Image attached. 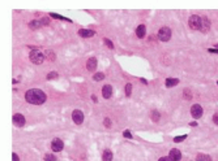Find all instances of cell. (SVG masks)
I'll list each match as a JSON object with an SVG mask.
<instances>
[{"label":"cell","instance_id":"obj_1","mask_svg":"<svg viewBox=\"0 0 218 161\" xmlns=\"http://www.w3.org/2000/svg\"><path fill=\"white\" fill-rule=\"evenodd\" d=\"M47 96L39 88H30L29 91H26L25 94V100L29 104H34V105H41L46 101Z\"/></svg>","mask_w":218,"mask_h":161},{"label":"cell","instance_id":"obj_2","mask_svg":"<svg viewBox=\"0 0 218 161\" xmlns=\"http://www.w3.org/2000/svg\"><path fill=\"white\" fill-rule=\"evenodd\" d=\"M44 59H46V56H44V53H42L39 49L35 48L34 51L30 52V61H32L33 64L39 65V64H42L44 61Z\"/></svg>","mask_w":218,"mask_h":161},{"label":"cell","instance_id":"obj_3","mask_svg":"<svg viewBox=\"0 0 218 161\" xmlns=\"http://www.w3.org/2000/svg\"><path fill=\"white\" fill-rule=\"evenodd\" d=\"M201 24H203V18L197 15L191 16L188 20V25L192 30H201Z\"/></svg>","mask_w":218,"mask_h":161},{"label":"cell","instance_id":"obj_4","mask_svg":"<svg viewBox=\"0 0 218 161\" xmlns=\"http://www.w3.org/2000/svg\"><path fill=\"white\" fill-rule=\"evenodd\" d=\"M157 37H158V39L162 40V42L170 40V39H171V29H170V27H167V26L162 27V29H159Z\"/></svg>","mask_w":218,"mask_h":161},{"label":"cell","instance_id":"obj_5","mask_svg":"<svg viewBox=\"0 0 218 161\" xmlns=\"http://www.w3.org/2000/svg\"><path fill=\"white\" fill-rule=\"evenodd\" d=\"M203 113H204V110H203V108H201V105H198V104L192 105V108H191V115H192V117H193V118L198 120V118L203 116Z\"/></svg>","mask_w":218,"mask_h":161},{"label":"cell","instance_id":"obj_6","mask_svg":"<svg viewBox=\"0 0 218 161\" xmlns=\"http://www.w3.org/2000/svg\"><path fill=\"white\" fill-rule=\"evenodd\" d=\"M72 120H73V122L76 125H81L84 122V113L79 109L73 110V113H72Z\"/></svg>","mask_w":218,"mask_h":161},{"label":"cell","instance_id":"obj_7","mask_svg":"<svg viewBox=\"0 0 218 161\" xmlns=\"http://www.w3.org/2000/svg\"><path fill=\"white\" fill-rule=\"evenodd\" d=\"M25 122H26V120H25V117L22 115H20V113L13 115V125H15V126L22 127L25 125Z\"/></svg>","mask_w":218,"mask_h":161},{"label":"cell","instance_id":"obj_8","mask_svg":"<svg viewBox=\"0 0 218 161\" xmlns=\"http://www.w3.org/2000/svg\"><path fill=\"white\" fill-rule=\"evenodd\" d=\"M51 148H52V151H55V152H60L61 149L64 148L63 140L59 139V138H55V139L52 140V143H51Z\"/></svg>","mask_w":218,"mask_h":161},{"label":"cell","instance_id":"obj_9","mask_svg":"<svg viewBox=\"0 0 218 161\" xmlns=\"http://www.w3.org/2000/svg\"><path fill=\"white\" fill-rule=\"evenodd\" d=\"M97 64H98V61H97L96 57H90V59L86 61V69L89 71H94L97 69Z\"/></svg>","mask_w":218,"mask_h":161},{"label":"cell","instance_id":"obj_10","mask_svg":"<svg viewBox=\"0 0 218 161\" xmlns=\"http://www.w3.org/2000/svg\"><path fill=\"white\" fill-rule=\"evenodd\" d=\"M79 35L82 38H91L96 35V31L93 30H89V29H80L79 30Z\"/></svg>","mask_w":218,"mask_h":161},{"label":"cell","instance_id":"obj_11","mask_svg":"<svg viewBox=\"0 0 218 161\" xmlns=\"http://www.w3.org/2000/svg\"><path fill=\"white\" fill-rule=\"evenodd\" d=\"M102 95L105 99H110L111 95H113V87L110 85H106L102 87Z\"/></svg>","mask_w":218,"mask_h":161},{"label":"cell","instance_id":"obj_12","mask_svg":"<svg viewBox=\"0 0 218 161\" xmlns=\"http://www.w3.org/2000/svg\"><path fill=\"white\" fill-rule=\"evenodd\" d=\"M169 157L172 161H179V160H181V152L179 149H171L169 153Z\"/></svg>","mask_w":218,"mask_h":161},{"label":"cell","instance_id":"obj_13","mask_svg":"<svg viewBox=\"0 0 218 161\" xmlns=\"http://www.w3.org/2000/svg\"><path fill=\"white\" fill-rule=\"evenodd\" d=\"M145 25H139L137 29H136V35L140 38V39H142V38L145 37Z\"/></svg>","mask_w":218,"mask_h":161},{"label":"cell","instance_id":"obj_14","mask_svg":"<svg viewBox=\"0 0 218 161\" xmlns=\"http://www.w3.org/2000/svg\"><path fill=\"white\" fill-rule=\"evenodd\" d=\"M209 27H210V22L206 17H203V24H201V31L203 33H206L209 30Z\"/></svg>","mask_w":218,"mask_h":161},{"label":"cell","instance_id":"obj_15","mask_svg":"<svg viewBox=\"0 0 218 161\" xmlns=\"http://www.w3.org/2000/svg\"><path fill=\"white\" fill-rule=\"evenodd\" d=\"M179 83V79L178 78H167L165 80V85H166V87H174V86H177Z\"/></svg>","mask_w":218,"mask_h":161},{"label":"cell","instance_id":"obj_16","mask_svg":"<svg viewBox=\"0 0 218 161\" xmlns=\"http://www.w3.org/2000/svg\"><path fill=\"white\" fill-rule=\"evenodd\" d=\"M102 160L103 161H111L113 160V152H111L110 149H106L102 155Z\"/></svg>","mask_w":218,"mask_h":161},{"label":"cell","instance_id":"obj_17","mask_svg":"<svg viewBox=\"0 0 218 161\" xmlns=\"http://www.w3.org/2000/svg\"><path fill=\"white\" fill-rule=\"evenodd\" d=\"M41 26H42V22H41V21L34 20V21H30V22H29V27H30L32 30H37V29H39Z\"/></svg>","mask_w":218,"mask_h":161},{"label":"cell","instance_id":"obj_18","mask_svg":"<svg viewBox=\"0 0 218 161\" xmlns=\"http://www.w3.org/2000/svg\"><path fill=\"white\" fill-rule=\"evenodd\" d=\"M196 161H212V157L205 153H198L196 157Z\"/></svg>","mask_w":218,"mask_h":161},{"label":"cell","instance_id":"obj_19","mask_svg":"<svg viewBox=\"0 0 218 161\" xmlns=\"http://www.w3.org/2000/svg\"><path fill=\"white\" fill-rule=\"evenodd\" d=\"M50 16H51L52 18H58V20H64V21H68V22H71V20H69V18L63 17V16L58 15V13H50Z\"/></svg>","mask_w":218,"mask_h":161},{"label":"cell","instance_id":"obj_20","mask_svg":"<svg viewBox=\"0 0 218 161\" xmlns=\"http://www.w3.org/2000/svg\"><path fill=\"white\" fill-rule=\"evenodd\" d=\"M131 94H132V85H131V83H127V85H125V95L131 96Z\"/></svg>","mask_w":218,"mask_h":161},{"label":"cell","instance_id":"obj_21","mask_svg":"<svg viewBox=\"0 0 218 161\" xmlns=\"http://www.w3.org/2000/svg\"><path fill=\"white\" fill-rule=\"evenodd\" d=\"M44 161H56V157L52 153H47V155H44Z\"/></svg>","mask_w":218,"mask_h":161},{"label":"cell","instance_id":"obj_22","mask_svg":"<svg viewBox=\"0 0 218 161\" xmlns=\"http://www.w3.org/2000/svg\"><path fill=\"white\" fill-rule=\"evenodd\" d=\"M103 78H105V74H103V73H96L93 76V79L94 80H102Z\"/></svg>","mask_w":218,"mask_h":161},{"label":"cell","instance_id":"obj_23","mask_svg":"<svg viewBox=\"0 0 218 161\" xmlns=\"http://www.w3.org/2000/svg\"><path fill=\"white\" fill-rule=\"evenodd\" d=\"M159 117H161V116H159V113L157 112V110H153V112H152V118H153V121L157 122V121L159 120Z\"/></svg>","mask_w":218,"mask_h":161},{"label":"cell","instance_id":"obj_24","mask_svg":"<svg viewBox=\"0 0 218 161\" xmlns=\"http://www.w3.org/2000/svg\"><path fill=\"white\" fill-rule=\"evenodd\" d=\"M103 42H105V44H106V46H107L110 49H113V48H114V44H113V42H111V40H108V39H103Z\"/></svg>","mask_w":218,"mask_h":161},{"label":"cell","instance_id":"obj_25","mask_svg":"<svg viewBox=\"0 0 218 161\" xmlns=\"http://www.w3.org/2000/svg\"><path fill=\"white\" fill-rule=\"evenodd\" d=\"M187 138V135H181V137H177V138H174V142L175 143H179V142H183L184 139Z\"/></svg>","mask_w":218,"mask_h":161},{"label":"cell","instance_id":"obj_26","mask_svg":"<svg viewBox=\"0 0 218 161\" xmlns=\"http://www.w3.org/2000/svg\"><path fill=\"white\" fill-rule=\"evenodd\" d=\"M58 77V73H49V76H47V79H54V78H56Z\"/></svg>","mask_w":218,"mask_h":161},{"label":"cell","instance_id":"obj_27","mask_svg":"<svg viewBox=\"0 0 218 161\" xmlns=\"http://www.w3.org/2000/svg\"><path fill=\"white\" fill-rule=\"evenodd\" d=\"M123 137H124V138H128V139H131V138H132V134H131L128 130H125V131L123 133Z\"/></svg>","mask_w":218,"mask_h":161},{"label":"cell","instance_id":"obj_28","mask_svg":"<svg viewBox=\"0 0 218 161\" xmlns=\"http://www.w3.org/2000/svg\"><path fill=\"white\" fill-rule=\"evenodd\" d=\"M103 124H105V126L110 127V126H111V121H110V118H105V121H103Z\"/></svg>","mask_w":218,"mask_h":161},{"label":"cell","instance_id":"obj_29","mask_svg":"<svg viewBox=\"0 0 218 161\" xmlns=\"http://www.w3.org/2000/svg\"><path fill=\"white\" fill-rule=\"evenodd\" d=\"M184 96H186V99H192V95H189V91L188 90L184 91Z\"/></svg>","mask_w":218,"mask_h":161},{"label":"cell","instance_id":"obj_30","mask_svg":"<svg viewBox=\"0 0 218 161\" xmlns=\"http://www.w3.org/2000/svg\"><path fill=\"white\" fill-rule=\"evenodd\" d=\"M213 121H214V124L218 126V113H216V115L213 116Z\"/></svg>","mask_w":218,"mask_h":161},{"label":"cell","instance_id":"obj_31","mask_svg":"<svg viewBox=\"0 0 218 161\" xmlns=\"http://www.w3.org/2000/svg\"><path fill=\"white\" fill-rule=\"evenodd\" d=\"M12 161H20V160H18L17 153H13V155H12Z\"/></svg>","mask_w":218,"mask_h":161},{"label":"cell","instance_id":"obj_32","mask_svg":"<svg viewBox=\"0 0 218 161\" xmlns=\"http://www.w3.org/2000/svg\"><path fill=\"white\" fill-rule=\"evenodd\" d=\"M158 161H172V160L170 159V157H161Z\"/></svg>","mask_w":218,"mask_h":161},{"label":"cell","instance_id":"obj_33","mask_svg":"<svg viewBox=\"0 0 218 161\" xmlns=\"http://www.w3.org/2000/svg\"><path fill=\"white\" fill-rule=\"evenodd\" d=\"M208 51L210 52V53H218V49H214V48H209Z\"/></svg>","mask_w":218,"mask_h":161},{"label":"cell","instance_id":"obj_34","mask_svg":"<svg viewBox=\"0 0 218 161\" xmlns=\"http://www.w3.org/2000/svg\"><path fill=\"white\" fill-rule=\"evenodd\" d=\"M41 22H42V24H46V25H49V18H42V20H41Z\"/></svg>","mask_w":218,"mask_h":161},{"label":"cell","instance_id":"obj_35","mask_svg":"<svg viewBox=\"0 0 218 161\" xmlns=\"http://www.w3.org/2000/svg\"><path fill=\"white\" fill-rule=\"evenodd\" d=\"M91 99H93V101H97V96H96V95L91 96Z\"/></svg>","mask_w":218,"mask_h":161},{"label":"cell","instance_id":"obj_36","mask_svg":"<svg viewBox=\"0 0 218 161\" xmlns=\"http://www.w3.org/2000/svg\"><path fill=\"white\" fill-rule=\"evenodd\" d=\"M217 85H218V80H217Z\"/></svg>","mask_w":218,"mask_h":161}]
</instances>
